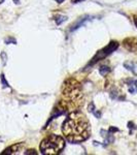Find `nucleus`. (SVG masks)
I'll return each mask as SVG.
<instances>
[{
    "mask_svg": "<svg viewBox=\"0 0 137 155\" xmlns=\"http://www.w3.org/2000/svg\"><path fill=\"white\" fill-rule=\"evenodd\" d=\"M90 122L81 112H72L67 116L62 126V131L71 143H81L86 141L91 134Z\"/></svg>",
    "mask_w": 137,
    "mask_h": 155,
    "instance_id": "nucleus-1",
    "label": "nucleus"
},
{
    "mask_svg": "<svg viewBox=\"0 0 137 155\" xmlns=\"http://www.w3.org/2000/svg\"><path fill=\"white\" fill-rule=\"evenodd\" d=\"M62 95L64 97V101H62L59 104L62 106L64 110L66 107H75L79 106V104L81 102V84L74 79L67 80L66 82H64Z\"/></svg>",
    "mask_w": 137,
    "mask_h": 155,
    "instance_id": "nucleus-2",
    "label": "nucleus"
},
{
    "mask_svg": "<svg viewBox=\"0 0 137 155\" xmlns=\"http://www.w3.org/2000/svg\"><path fill=\"white\" fill-rule=\"evenodd\" d=\"M65 147V141L62 137L57 134H49L42 140L40 151L44 155H55L62 152Z\"/></svg>",
    "mask_w": 137,
    "mask_h": 155,
    "instance_id": "nucleus-3",
    "label": "nucleus"
},
{
    "mask_svg": "<svg viewBox=\"0 0 137 155\" xmlns=\"http://www.w3.org/2000/svg\"><path fill=\"white\" fill-rule=\"evenodd\" d=\"M118 48H119V44L116 41L109 42V44L105 47V48H103L102 50H100V51H99L98 53L96 54V56L93 58V61H92L91 64H94V63H96L97 61H99L100 59L105 58L106 56L110 55L111 53H113V52L116 51V50L118 49Z\"/></svg>",
    "mask_w": 137,
    "mask_h": 155,
    "instance_id": "nucleus-4",
    "label": "nucleus"
},
{
    "mask_svg": "<svg viewBox=\"0 0 137 155\" xmlns=\"http://www.w3.org/2000/svg\"><path fill=\"white\" fill-rule=\"evenodd\" d=\"M123 46L128 51L135 53V52H137V38H135V37H128L123 41Z\"/></svg>",
    "mask_w": 137,
    "mask_h": 155,
    "instance_id": "nucleus-5",
    "label": "nucleus"
},
{
    "mask_svg": "<svg viewBox=\"0 0 137 155\" xmlns=\"http://www.w3.org/2000/svg\"><path fill=\"white\" fill-rule=\"evenodd\" d=\"M92 19H93V17H91V16H84L83 18H79L75 23L72 24L70 31H75V30H78V28H81V26H84L86 23H88L89 21H91Z\"/></svg>",
    "mask_w": 137,
    "mask_h": 155,
    "instance_id": "nucleus-6",
    "label": "nucleus"
},
{
    "mask_svg": "<svg viewBox=\"0 0 137 155\" xmlns=\"http://www.w3.org/2000/svg\"><path fill=\"white\" fill-rule=\"evenodd\" d=\"M25 144L24 143H19L16 145H12V146L8 147L7 149L4 150V152H2L1 154H16L19 153V151H21L24 148Z\"/></svg>",
    "mask_w": 137,
    "mask_h": 155,
    "instance_id": "nucleus-7",
    "label": "nucleus"
},
{
    "mask_svg": "<svg viewBox=\"0 0 137 155\" xmlns=\"http://www.w3.org/2000/svg\"><path fill=\"white\" fill-rule=\"evenodd\" d=\"M124 67L130 71L133 74H137V64L133 61H126L124 63Z\"/></svg>",
    "mask_w": 137,
    "mask_h": 155,
    "instance_id": "nucleus-8",
    "label": "nucleus"
},
{
    "mask_svg": "<svg viewBox=\"0 0 137 155\" xmlns=\"http://www.w3.org/2000/svg\"><path fill=\"white\" fill-rule=\"evenodd\" d=\"M109 72H110V68H109L108 66L106 65H102L100 68H99V74H101V76H106V74H108Z\"/></svg>",
    "mask_w": 137,
    "mask_h": 155,
    "instance_id": "nucleus-9",
    "label": "nucleus"
},
{
    "mask_svg": "<svg viewBox=\"0 0 137 155\" xmlns=\"http://www.w3.org/2000/svg\"><path fill=\"white\" fill-rule=\"evenodd\" d=\"M95 110L96 109H95V107H94V104H93V102H91V104H90V106H89V112H90V113H93L97 117V118H100L101 114L98 113V112H96Z\"/></svg>",
    "mask_w": 137,
    "mask_h": 155,
    "instance_id": "nucleus-10",
    "label": "nucleus"
},
{
    "mask_svg": "<svg viewBox=\"0 0 137 155\" xmlns=\"http://www.w3.org/2000/svg\"><path fill=\"white\" fill-rule=\"evenodd\" d=\"M66 20H67V17H65V16H57L56 23H57V25H61L64 21H66Z\"/></svg>",
    "mask_w": 137,
    "mask_h": 155,
    "instance_id": "nucleus-11",
    "label": "nucleus"
},
{
    "mask_svg": "<svg viewBox=\"0 0 137 155\" xmlns=\"http://www.w3.org/2000/svg\"><path fill=\"white\" fill-rule=\"evenodd\" d=\"M1 83H2V85H3L4 88H6V87H9V85H8V83L6 82L5 77H4V74H1Z\"/></svg>",
    "mask_w": 137,
    "mask_h": 155,
    "instance_id": "nucleus-12",
    "label": "nucleus"
},
{
    "mask_svg": "<svg viewBox=\"0 0 137 155\" xmlns=\"http://www.w3.org/2000/svg\"><path fill=\"white\" fill-rule=\"evenodd\" d=\"M24 154H26V155H28V154H34V155H36L37 152H35V150H34V149H32V150H28V151H26Z\"/></svg>",
    "mask_w": 137,
    "mask_h": 155,
    "instance_id": "nucleus-13",
    "label": "nucleus"
},
{
    "mask_svg": "<svg viewBox=\"0 0 137 155\" xmlns=\"http://www.w3.org/2000/svg\"><path fill=\"white\" fill-rule=\"evenodd\" d=\"M6 44H9V42H12V44H16V39H14V38H8V39H6L5 41Z\"/></svg>",
    "mask_w": 137,
    "mask_h": 155,
    "instance_id": "nucleus-14",
    "label": "nucleus"
},
{
    "mask_svg": "<svg viewBox=\"0 0 137 155\" xmlns=\"http://www.w3.org/2000/svg\"><path fill=\"white\" fill-rule=\"evenodd\" d=\"M84 0H72V3H78V2H81Z\"/></svg>",
    "mask_w": 137,
    "mask_h": 155,
    "instance_id": "nucleus-15",
    "label": "nucleus"
},
{
    "mask_svg": "<svg viewBox=\"0 0 137 155\" xmlns=\"http://www.w3.org/2000/svg\"><path fill=\"white\" fill-rule=\"evenodd\" d=\"M134 23H135V26L137 27V17H135V18H134Z\"/></svg>",
    "mask_w": 137,
    "mask_h": 155,
    "instance_id": "nucleus-16",
    "label": "nucleus"
}]
</instances>
